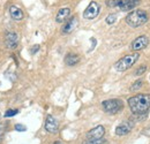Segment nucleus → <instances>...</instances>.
Wrapping results in <instances>:
<instances>
[{
  "mask_svg": "<svg viewBox=\"0 0 150 144\" xmlns=\"http://www.w3.org/2000/svg\"><path fill=\"white\" fill-rule=\"evenodd\" d=\"M18 113H19V109H8L7 112H5V116L6 118H9V116L16 115Z\"/></svg>",
  "mask_w": 150,
  "mask_h": 144,
  "instance_id": "20",
  "label": "nucleus"
},
{
  "mask_svg": "<svg viewBox=\"0 0 150 144\" xmlns=\"http://www.w3.org/2000/svg\"><path fill=\"white\" fill-rule=\"evenodd\" d=\"M58 128H59V125H58V121L56 120V118L52 116V115H47V118L45 120V129L49 133L54 134L58 131Z\"/></svg>",
  "mask_w": 150,
  "mask_h": 144,
  "instance_id": "11",
  "label": "nucleus"
},
{
  "mask_svg": "<svg viewBox=\"0 0 150 144\" xmlns=\"http://www.w3.org/2000/svg\"><path fill=\"white\" fill-rule=\"evenodd\" d=\"M148 14L143 9H135L126 16V23L132 28H137L148 22Z\"/></svg>",
  "mask_w": 150,
  "mask_h": 144,
  "instance_id": "2",
  "label": "nucleus"
},
{
  "mask_svg": "<svg viewBox=\"0 0 150 144\" xmlns=\"http://www.w3.org/2000/svg\"><path fill=\"white\" fill-rule=\"evenodd\" d=\"M134 128V122L131 120H127V121H124L121 122L119 126L115 128V134L118 136H124V135H127L128 133H131V130Z\"/></svg>",
  "mask_w": 150,
  "mask_h": 144,
  "instance_id": "8",
  "label": "nucleus"
},
{
  "mask_svg": "<svg viewBox=\"0 0 150 144\" xmlns=\"http://www.w3.org/2000/svg\"><path fill=\"white\" fill-rule=\"evenodd\" d=\"M142 84H143L142 80H139V81L134 82V83H133V85L131 87V90L132 91H137V90H140V89L142 88Z\"/></svg>",
  "mask_w": 150,
  "mask_h": 144,
  "instance_id": "16",
  "label": "nucleus"
},
{
  "mask_svg": "<svg viewBox=\"0 0 150 144\" xmlns=\"http://www.w3.org/2000/svg\"><path fill=\"white\" fill-rule=\"evenodd\" d=\"M84 144H105V141L103 138H99V140H87V142Z\"/></svg>",
  "mask_w": 150,
  "mask_h": 144,
  "instance_id": "19",
  "label": "nucleus"
},
{
  "mask_svg": "<svg viewBox=\"0 0 150 144\" xmlns=\"http://www.w3.org/2000/svg\"><path fill=\"white\" fill-rule=\"evenodd\" d=\"M121 0H106V5L109 7H119Z\"/></svg>",
  "mask_w": 150,
  "mask_h": 144,
  "instance_id": "17",
  "label": "nucleus"
},
{
  "mask_svg": "<svg viewBox=\"0 0 150 144\" xmlns=\"http://www.w3.org/2000/svg\"><path fill=\"white\" fill-rule=\"evenodd\" d=\"M139 58H140V54L137 52L125 55V56H122L120 60H118L114 64V69L118 71V72H125V71L131 68L132 66L139 60Z\"/></svg>",
  "mask_w": 150,
  "mask_h": 144,
  "instance_id": "3",
  "label": "nucleus"
},
{
  "mask_svg": "<svg viewBox=\"0 0 150 144\" xmlns=\"http://www.w3.org/2000/svg\"><path fill=\"white\" fill-rule=\"evenodd\" d=\"M5 43H6V46L9 49V50H15L19 45V37L16 32H7L6 36H5Z\"/></svg>",
  "mask_w": 150,
  "mask_h": 144,
  "instance_id": "7",
  "label": "nucleus"
},
{
  "mask_svg": "<svg viewBox=\"0 0 150 144\" xmlns=\"http://www.w3.org/2000/svg\"><path fill=\"white\" fill-rule=\"evenodd\" d=\"M4 134H5V126H4L2 124H0V143H1V141H2Z\"/></svg>",
  "mask_w": 150,
  "mask_h": 144,
  "instance_id": "23",
  "label": "nucleus"
},
{
  "mask_svg": "<svg viewBox=\"0 0 150 144\" xmlns=\"http://www.w3.org/2000/svg\"><path fill=\"white\" fill-rule=\"evenodd\" d=\"M99 11H100L99 4L96 2V1H91L89 4V6L86 8V11L83 12V18L86 20H94L95 18L98 16Z\"/></svg>",
  "mask_w": 150,
  "mask_h": 144,
  "instance_id": "5",
  "label": "nucleus"
},
{
  "mask_svg": "<svg viewBox=\"0 0 150 144\" xmlns=\"http://www.w3.org/2000/svg\"><path fill=\"white\" fill-rule=\"evenodd\" d=\"M79 61H80V56L76 55V54H67L66 58H65V64L67 66H71V67L79 64Z\"/></svg>",
  "mask_w": 150,
  "mask_h": 144,
  "instance_id": "15",
  "label": "nucleus"
},
{
  "mask_svg": "<svg viewBox=\"0 0 150 144\" xmlns=\"http://www.w3.org/2000/svg\"><path fill=\"white\" fill-rule=\"evenodd\" d=\"M148 45H149V38L143 35V36H140L137 37L136 39H134L131 47L134 52H137V51H141V50L146 49Z\"/></svg>",
  "mask_w": 150,
  "mask_h": 144,
  "instance_id": "6",
  "label": "nucleus"
},
{
  "mask_svg": "<svg viewBox=\"0 0 150 144\" xmlns=\"http://www.w3.org/2000/svg\"><path fill=\"white\" fill-rule=\"evenodd\" d=\"M147 71V66H141V67H139L137 69H136V72H135V75H142L143 73Z\"/></svg>",
  "mask_w": 150,
  "mask_h": 144,
  "instance_id": "21",
  "label": "nucleus"
},
{
  "mask_svg": "<svg viewBox=\"0 0 150 144\" xmlns=\"http://www.w3.org/2000/svg\"><path fill=\"white\" fill-rule=\"evenodd\" d=\"M104 134H105V128L103 126H97L93 128L87 134V138L88 140H99V138H103Z\"/></svg>",
  "mask_w": 150,
  "mask_h": 144,
  "instance_id": "10",
  "label": "nucleus"
},
{
  "mask_svg": "<svg viewBox=\"0 0 150 144\" xmlns=\"http://www.w3.org/2000/svg\"><path fill=\"white\" fill-rule=\"evenodd\" d=\"M54 144H62L61 142H59V141H57V142H54Z\"/></svg>",
  "mask_w": 150,
  "mask_h": 144,
  "instance_id": "25",
  "label": "nucleus"
},
{
  "mask_svg": "<svg viewBox=\"0 0 150 144\" xmlns=\"http://www.w3.org/2000/svg\"><path fill=\"white\" fill-rule=\"evenodd\" d=\"M139 4H140V0H121L119 8L122 12H127V11L134 9Z\"/></svg>",
  "mask_w": 150,
  "mask_h": 144,
  "instance_id": "12",
  "label": "nucleus"
},
{
  "mask_svg": "<svg viewBox=\"0 0 150 144\" xmlns=\"http://www.w3.org/2000/svg\"><path fill=\"white\" fill-rule=\"evenodd\" d=\"M79 25V21H77V18L76 16H73V18H71L69 20H66V22H65V24L62 25V34H71V32H73L75 29H76V27Z\"/></svg>",
  "mask_w": 150,
  "mask_h": 144,
  "instance_id": "9",
  "label": "nucleus"
},
{
  "mask_svg": "<svg viewBox=\"0 0 150 144\" xmlns=\"http://www.w3.org/2000/svg\"><path fill=\"white\" fill-rule=\"evenodd\" d=\"M115 20H117V15L115 14H110V15L106 16V23L108 24H113L115 22Z\"/></svg>",
  "mask_w": 150,
  "mask_h": 144,
  "instance_id": "18",
  "label": "nucleus"
},
{
  "mask_svg": "<svg viewBox=\"0 0 150 144\" xmlns=\"http://www.w3.org/2000/svg\"><path fill=\"white\" fill-rule=\"evenodd\" d=\"M9 14H11L12 18L15 20V21H21L23 18V12L20 9L19 7H16V6H11Z\"/></svg>",
  "mask_w": 150,
  "mask_h": 144,
  "instance_id": "14",
  "label": "nucleus"
},
{
  "mask_svg": "<svg viewBox=\"0 0 150 144\" xmlns=\"http://www.w3.org/2000/svg\"><path fill=\"white\" fill-rule=\"evenodd\" d=\"M38 50H39V45H35V46H34V50H31V53H35V52H37Z\"/></svg>",
  "mask_w": 150,
  "mask_h": 144,
  "instance_id": "24",
  "label": "nucleus"
},
{
  "mask_svg": "<svg viewBox=\"0 0 150 144\" xmlns=\"http://www.w3.org/2000/svg\"><path fill=\"white\" fill-rule=\"evenodd\" d=\"M69 14H71V9L69 8H61L57 14L56 21L58 23H62L68 18Z\"/></svg>",
  "mask_w": 150,
  "mask_h": 144,
  "instance_id": "13",
  "label": "nucleus"
},
{
  "mask_svg": "<svg viewBox=\"0 0 150 144\" xmlns=\"http://www.w3.org/2000/svg\"><path fill=\"white\" fill-rule=\"evenodd\" d=\"M102 107L109 114H117L122 109L124 103L120 99H108L102 103Z\"/></svg>",
  "mask_w": 150,
  "mask_h": 144,
  "instance_id": "4",
  "label": "nucleus"
},
{
  "mask_svg": "<svg viewBox=\"0 0 150 144\" xmlns=\"http://www.w3.org/2000/svg\"><path fill=\"white\" fill-rule=\"evenodd\" d=\"M25 129H27V127L23 125H20V124L15 125V130H18V131H24Z\"/></svg>",
  "mask_w": 150,
  "mask_h": 144,
  "instance_id": "22",
  "label": "nucleus"
},
{
  "mask_svg": "<svg viewBox=\"0 0 150 144\" xmlns=\"http://www.w3.org/2000/svg\"><path fill=\"white\" fill-rule=\"evenodd\" d=\"M129 108L135 115L146 114L150 108V95L149 93H139L128 99Z\"/></svg>",
  "mask_w": 150,
  "mask_h": 144,
  "instance_id": "1",
  "label": "nucleus"
}]
</instances>
